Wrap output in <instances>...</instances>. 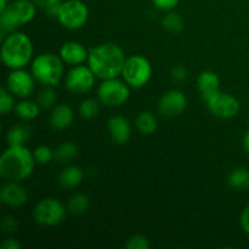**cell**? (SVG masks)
I'll list each match as a JSON object with an SVG mask.
<instances>
[{
    "label": "cell",
    "instance_id": "30",
    "mask_svg": "<svg viewBox=\"0 0 249 249\" xmlns=\"http://www.w3.org/2000/svg\"><path fill=\"white\" fill-rule=\"evenodd\" d=\"M15 100L14 95L9 91L5 87L0 89V113L2 116H6L7 113L15 108Z\"/></svg>",
    "mask_w": 249,
    "mask_h": 249
},
{
    "label": "cell",
    "instance_id": "36",
    "mask_svg": "<svg viewBox=\"0 0 249 249\" xmlns=\"http://www.w3.org/2000/svg\"><path fill=\"white\" fill-rule=\"evenodd\" d=\"M21 248H22L21 243L12 237L5 238L1 243V249H21Z\"/></svg>",
    "mask_w": 249,
    "mask_h": 249
},
{
    "label": "cell",
    "instance_id": "4",
    "mask_svg": "<svg viewBox=\"0 0 249 249\" xmlns=\"http://www.w3.org/2000/svg\"><path fill=\"white\" fill-rule=\"evenodd\" d=\"M31 73L43 87L56 88L65 73V62L56 53H39L31 62Z\"/></svg>",
    "mask_w": 249,
    "mask_h": 249
},
{
    "label": "cell",
    "instance_id": "5",
    "mask_svg": "<svg viewBox=\"0 0 249 249\" xmlns=\"http://www.w3.org/2000/svg\"><path fill=\"white\" fill-rule=\"evenodd\" d=\"M36 6L33 0H14L6 9L0 12V28L2 32L12 33L34 19Z\"/></svg>",
    "mask_w": 249,
    "mask_h": 249
},
{
    "label": "cell",
    "instance_id": "7",
    "mask_svg": "<svg viewBox=\"0 0 249 249\" xmlns=\"http://www.w3.org/2000/svg\"><path fill=\"white\" fill-rule=\"evenodd\" d=\"M67 209L57 198L46 197L36 204L33 209V219L38 225L53 228L63 223L67 216Z\"/></svg>",
    "mask_w": 249,
    "mask_h": 249
},
{
    "label": "cell",
    "instance_id": "25",
    "mask_svg": "<svg viewBox=\"0 0 249 249\" xmlns=\"http://www.w3.org/2000/svg\"><path fill=\"white\" fill-rule=\"evenodd\" d=\"M162 26L170 33H180L185 28V21L180 14L175 11H168L162 18Z\"/></svg>",
    "mask_w": 249,
    "mask_h": 249
},
{
    "label": "cell",
    "instance_id": "9",
    "mask_svg": "<svg viewBox=\"0 0 249 249\" xmlns=\"http://www.w3.org/2000/svg\"><path fill=\"white\" fill-rule=\"evenodd\" d=\"M57 19L66 29H80L89 19V7L82 0H66L60 4Z\"/></svg>",
    "mask_w": 249,
    "mask_h": 249
},
{
    "label": "cell",
    "instance_id": "2",
    "mask_svg": "<svg viewBox=\"0 0 249 249\" xmlns=\"http://www.w3.org/2000/svg\"><path fill=\"white\" fill-rule=\"evenodd\" d=\"M36 163L26 146H7L0 156V177L5 181L21 182L31 177Z\"/></svg>",
    "mask_w": 249,
    "mask_h": 249
},
{
    "label": "cell",
    "instance_id": "15",
    "mask_svg": "<svg viewBox=\"0 0 249 249\" xmlns=\"http://www.w3.org/2000/svg\"><path fill=\"white\" fill-rule=\"evenodd\" d=\"M58 55L62 58L65 65L74 67V66H79L87 62L88 57H89V51L79 41L70 40L61 45Z\"/></svg>",
    "mask_w": 249,
    "mask_h": 249
},
{
    "label": "cell",
    "instance_id": "32",
    "mask_svg": "<svg viewBox=\"0 0 249 249\" xmlns=\"http://www.w3.org/2000/svg\"><path fill=\"white\" fill-rule=\"evenodd\" d=\"M170 77H172V79L174 80V82L182 83L189 78V71H187V68L185 67V66L178 65L172 70Z\"/></svg>",
    "mask_w": 249,
    "mask_h": 249
},
{
    "label": "cell",
    "instance_id": "3",
    "mask_svg": "<svg viewBox=\"0 0 249 249\" xmlns=\"http://www.w3.org/2000/svg\"><path fill=\"white\" fill-rule=\"evenodd\" d=\"M34 48L32 39L23 32H12L1 45V61L10 70L26 68L33 61Z\"/></svg>",
    "mask_w": 249,
    "mask_h": 249
},
{
    "label": "cell",
    "instance_id": "17",
    "mask_svg": "<svg viewBox=\"0 0 249 249\" xmlns=\"http://www.w3.org/2000/svg\"><path fill=\"white\" fill-rule=\"evenodd\" d=\"M197 88H198L201 97L206 102L213 95L220 91V78L214 71H203L199 73L197 78Z\"/></svg>",
    "mask_w": 249,
    "mask_h": 249
},
{
    "label": "cell",
    "instance_id": "26",
    "mask_svg": "<svg viewBox=\"0 0 249 249\" xmlns=\"http://www.w3.org/2000/svg\"><path fill=\"white\" fill-rule=\"evenodd\" d=\"M90 199L87 195L84 194H75L68 199L67 208L71 214L74 215H82L89 209Z\"/></svg>",
    "mask_w": 249,
    "mask_h": 249
},
{
    "label": "cell",
    "instance_id": "20",
    "mask_svg": "<svg viewBox=\"0 0 249 249\" xmlns=\"http://www.w3.org/2000/svg\"><path fill=\"white\" fill-rule=\"evenodd\" d=\"M40 108L41 107L39 106L38 102L27 97V99H21V101L15 105L14 111L16 117H18L19 119L29 122L38 118L40 114Z\"/></svg>",
    "mask_w": 249,
    "mask_h": 249
},
{
    "label": "cell",
    "instance_id": "13",
    "mask_svg": "<svg viewBox=\"0 0 249 249\" xmlns=\"http://www.w3.org/2000/svg\"><path fill=\"white\" fill-rule=\"evenodd\" d=\"M187 96L179 89H170L165 91L158 100V112L163 117H178L186 109Z\"/></svg>",
    "mask_w": 249,
    "mask_h": 249
},
{
    "label": "cell",
    "instance_id": "8",
    "mask_svg": "<svg viewBox=\"0 0 249 249\" xmlns=\"http://www.w3.org/2000/svg\"><path fill=\"white\" fill-rule=\"evenodd\" d=\"M130 89L131 88L118 77L101 80V84L97 88V99L107 107H119L129 100Z\"/></svg>",
    "mask_w": 249,
    "mask_h": 249
},
{
    "label": "cell",
    "instance_id": "6",
    "mask_svg": "<svg viewBox=\"0 0 249 249\" xmlns=\"http://www.w3.org/2000/svg\"><path fill=\"white\" fill-rule=\"evenodd\" d=\"M152 72L153 68L148 58L142 55H131L126 57L121 77L131 89H141L148 84Z\"/></svg>",
    "mask_w": 249,
    "mask_h": 249
},
{
    "label": "cell",
    "instance_id": "22",
    "mask_svg": "<svg viewBox=\"0 0 249 249\" xmlns=\"http://www.w3.org/2000/svg\"><path fill=\"white\" fill-rule=\"evenodd\" d=\"M135 126L142 135H152L158 129L157 117L151 111H141L135 118Z\"/></svg>",
    "mask_w": 249,
    "mask_h": 249
},
{
    "label": "cell",
    "instance_id": "10",
    "mask_svg": "<svg viewBox=\"0 0 249 249\" xmlns=\"http://www.w3.org/2000/svg\"><path fill=\"white\" fill-rule=\"evenodd\" d=\"M96 75L89 66H74L68 71L65 77V85L72 94L83 95L89 92L95 87Z\"/></svg>",
    "mask_w": 249,
    "mask_h": 249
},
{
    "label": "cell",
    "instance_id": "14",
    "mask_svg": "<svg viewBox=\"0 0 249 249\" xmlns=\"http://www.w3.org/2000/svg\"><path fill=\"white\" fill-rule=\"evenodd\" d=\"M0 199L5 206L18 208L27 203L28 192L19 182L6 181L0 189Z\"/></svg>",
    "mask_w": 249,
    "mask_h": 249
},
{
    "label": "cell",
    "instance_id": "19",
    "mask_svg": "<svg viewBox=\"0 0 249 249\" xmlns=\"http://www.w3.org/2000/svg\"><path fill=\"white\" fill-rule=\"evenodd\" d=\"M84 180V172L78 165H67L61 170L57 177V181L63 189H74L79 186Z\"/></svg>",
    "mask_w": 249,
    "mask_h": 249
},
{
    "label": "cell",
    "instance_id": "23",
    "mask_svg": "<svg viewBox=\"0 0 249 249\" xmlns=\"http://www.w3.org/2000/svg\"><path fill=\"white\" fill-rule=\"evenodd\" d=\"M228 184L231 189L247 190L249 189V169L247 168H236L229 174Z\"/></svg>",
    "mask_w": 249,
    "mask_h": 249
},
{
    "label": "cell",
    "instance_id": "37",
    "mask_svg": "<svg viewBox=\"0 0 249 249\" xmlns=\"http://www.w3.org/2000/svg\"><path fill=\"white\" fill-rule=\"evenodd\" d=\"M33 1H34V4L39 7V9H43V10H48L49 7L62 2L61 0H33Z\"/></svg>",
    "mask_w": 249,
    "mask_h": 249
},
{
    "label": "cell",
    "instance_id": "11",
    "mask_svg": "<svg viewBox=\"0 0 249 249\" xmlns=\"http://www.w3.org/2000/svg\"><path fill=\"white\" fill-rule=\"evenodd\" d=\"M206 105L208 111L214 117L221 119L233 118L241 109V104L237 97L221 90L207 100Z\"/></svg>",
    "mask_w": 249,
    "mask_h": 249
},
{
    "label": "cell",
    "instance_id": "27",
    "mask_svg": "<svg viewBox=\"0 0 249 249\" xmlns=\"http://www.w3.org/2000/svg\"><path fill=\"white\" fill-rule=\"evenodd\" d=\"M56 100H57V94L53 87H44L36 97V102L44 109L53 108L56 105Z\"/></svg>",
    "mask_w": 249,
    "mask_h": 249
},
{
    "label": "cell",
    "instance_id": "38",
    "mask_svg": "<svg viewBox=\"0 0 249 249\" xmlns=\"http://www.w3.org/2000/svg\"><path fill=\"white\" fill-rule=\"evenodd\" d=\"M242 145H243V148H245L246 153H247V155H249V129H248L247 131H246L245 136H243Z\"/></svg>",
    "mask_w": 249,
    "mask_h": 249
},
{
    "label": "cell",
    "instance_id": "21",
    "mask_svg": "<svg viewBox=\"0 0 249 249\" xmlns=\"http://www.w3.org/2000/svg\"><path fill=\"white\" fill-rule=\"evenodd\" d=\"M31 138V129L23 123H18L9 128L5 135L7 146H24Z\"/></svg>",
    "mask_w": 249,
    "mask_h": 249
},
{
    "label": "cell",
    "instance_id": "35",
    "mask_svg": "<svg viewBox=\"0 0 249 249\" xmlns=\"http://www.w3.org/2000/svg\"><path fill=\"white\" fill-rule=\"evenodd\" d=\"M240 225L241 229L243 230V232L247 233L249 236V204L245 207V209H243L242 213H241Z\"/></svg>",
    "mask_w": 249,
    "mask_h": 249
},
{
    "label": "cell",
    "instance_id": "16",
    "mask_svg": "<svg viewBox=\"0 0 249 249\" xmlns=\"http://www.w3.org/2000/svg\"><path fill=\"white\" fill-rule=\"evenodd\" d=\"M109 136L112 141L117 145H125L131 138V125L130 122L123 116H112L109 118L108 124Z\"/></svg>",
    "mask_w": 249,
    "mask_h": 249
},
{
    "label": "cell",
    "instance_id": "18",
    "mask_svg": "<svg viewBox=\"0 0 249 249\" xmlns=\"http://www.w3.org/2000/svg\"><path fill=\"white\" fill-rule=\"evenodd\" d=\"M74 122V111L66 104H57L51 108L50 125L55 130H66Z\"/></svg>",
    "mask_w": 249,
    "mask_h": 249
},
{
    "label": "cell",
    "instance_id": "12",
    "mask_svg": "<svg viewBox=\"0 0 249 249\" xmlns=\"http://www.w3.org/2000/svg\"><path fill=\"white\" fill-rule=\"evenodd\" d=\"M36 78L31 72H27L24 68L11 70L5 79V88L14 96L19 99H27L31 96L36 87Z\"/></svg>",
    "mask_w": 249,
    "mask_h": 249
},
{
    "label": "cell",
    "instance_id": "29",
    "mask_svg": "<svg viewBox=\"0 0 249 249\" xmlns=\"http://www.w3.org/2000/svg\"><path fill=\"white\" fill-rule=\"evenodd\" d=\"M33 156L38 164L45 165L49 164L53 160H55V151L49 147V146L41 145L36 147V150L33 151Z\"/></svg>",
    "mask_w": 249,
    "mask_h": 249
},
{
    "label": "cell",
    "instance_id": "34",
    "mask_svg": "<svg viewBox=\"0 0 249 249\" xmlns=\"http://www.w3.org/2000/svg\"><path fill=\"white\" fill-rule=\"evenodd\" d=\"M153 5L162 11H173L179 5L180 0H152Z\"/></svg>",
    "mask_w": 249,
    "mask_h": 249
},
{
    "label": "cell",
    "instance_id": "24",
    "mask_svg": "<svg viewBox=\"0 0 249 249\" xmlns=\"http://www.w3.org/2000/svg\"><path fill=\"white\" fill-rule=\"evenodd\" d=\"M53 151L55 160L58 163H68L78 156V146L73 141H65Z\"/></svg>",
    "mask_w": 249,
    "mask_h": 249
},
{
    "label": "cell",
    "instance_id": "28",
    "mask_svg": "<svg viewBox=\"0 0 249 249\" xmlns=\"http://www.w3.org/2000/svg\"><path fill=\"white\" fill-rule=\"evenodd\" d=\"M99 102L94 99H85L79 105V114L87 121L94 119L99 114Z\"/></svg>",
    "mask_w": 249,
    "mask_h": 249
},
{
    "label": "cell",
    "instance_id": "33",
    "mask_svg": "<svg viewBox=\"0 0 249 249\" xmlns=\"http://www.w3.org/2000/svg\"><path fill=\"white\" fill-rule=\"evenodd\" d=\"M18 228V221L12 215H5L1 220V230L5 233H12Z\"/></svg>",
    "mask_w": 249,
    "mask_h": 249
},
{
    "label": "cell",
    "instance_id": "31",
    "mask_svg": "<svg viewBox=\"0 0 249 249\" xmlns=\"http://www.w3.org/2000/svg\"><path fill=\"white\" fill-rule=\"evenodd\" d=\"M125 248L128 249H150L151 243L150 240L145 235H133L128 238L125 242Z\"/></svg>",
    "mask_w": 249,
    "mask_h": 249
},
{
    "label": "cell",
    "instance_id": "40",
    "mask_svg": "<svg viewBox=\"0 0 249 249\" xmlns=\"http://www.w3.org/2000/svg\"><path fill=\"white\" fill-rule=\"evenodd\" d=\"M248 123H249V121H248Z\"/></svg>",
    "mask_w": 249,
    "mask_h": 249
},
{
    "label": "cell",
    "instance_id": "1",
    "mask_svg": "<svg viewBox=\"0 0 249 249\" xmlns=\"http://www.w3.org/2000/svg\"><path fill=\"white\" fill-rule=\"evenodd\" d=\"M126 56L123 49L116 43H102L89 51L88 66L97 79L117 78L122 74Z\"/></svg>",
    "mask_w": 249,
    "mask_h": 249
},
{
    "label": "cell",
    "instance_id": "39",
    "mask_svg": "<svg viewBox=\"0 0 249 249\" xmlns=\"http://www.w3.org/2000/svg\"><path fill=\"white\" fill-rule=\"evenodd\" d=\"M9 4H10V0H0V12L4 11Z\"/></svg>",
    "mask_w": 249,
    "mask_h": 249
}]
</instances>
